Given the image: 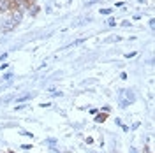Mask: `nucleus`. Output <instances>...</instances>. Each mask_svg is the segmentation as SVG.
<instances>
[{
    "mask_svg": "<svg viewBox=\"0 0 155 153\" xmlns=\"http://www.w3.org/2000/svg\"><path fill=\"white\" fill-rule=\"evenodd\" d=\"M134 100H136V97L130 90H120V107H127L129 104H132Z\"/></svg>",
    "mask_w": 155,
    "mask_h": 153,
    "instance_id": "f257e3e1",
    "label": "nucleus"
},
{
    "mask_svg": "<svg viewBox=\"0 0 155 153\" xmlns=\"http://www.w3.org/2000/svg\"><path fill=\"white\" fill-rule=\"evenodd\" d=\"M34 97H35V93H25V95H21V97H16V102H25V100H30Z\"/></svg>",
    "mask_w": 155,
    "mask_h": 153,
    "instance_id": "f03ea898",
    "label": "nucleus"
},
{
    "mask_svg": "<svg viewBox=\"0 0 155 153\" xmlns=\"http://www.w3.org/2000/svg\"><path fill=\"white\" fill-rule=\"evenodd\" d=\"M9 0H0V12H5V11H9Z\"/></svg>",
    "mask_w": 155,
    "mask_h": 153,
    "instance_id": "7ed1b4c3",
    "label": "nucleus"
},
{
    "mask_svg": "<svg viewBox=\"0 0 155 153\" xmlns=\"http://www.w3.org/2000/svg\"><path fill=\"white\" fill-rule=\"evenodd\" d=\"M30 12V16H37V12H39V5H35V4H32L28 9H27Z\"/></svg>",
    "mask_w": 155,
    "mask_h": 153,
    "instance_id": "20e7f679",
    "label": "nucleus"
},
{
    "mask_svg": "<svg viewBox=\"0 0 155 153\" xmlns=\"http://www.w3.org/2000/svg\"><path fill=\"white\" fill-rule=\"evenodd\" d=\"M106 118H107V113H99V115L95 116V122H97V123H102Z\"/></svg>",
    "mask_w": 155,
    "mask_h": 153,
    "instance_id": "39448f33",
    "label": "nucleus"
},
{
    "mask_svg": "<svg viewBox=\"0 0 155 153\" xmlns=\"http://www.w3.org/2000/svg\"><path fill=\"white\" fill-rule=\"evenodd\" d=\"M111 12H113V9H111V7H107V9H101V14H104V16H109Z\"/></svg>",
    "mask_w": 155,
    "mask_h": 153,
    "instance_id": "423d86ee",
    "label": "nucleus"
},
{
    "mask_svg": "<svg viewBox=\"0 0 155 153\" xmlns=\"http://www.w3.org/2000/svg\"><path fill=\"white\" fill-rule=\"evenodd\" d=\"M11 77H12V72H7V74H4V76H2V79H4V81H9Z\"/></svg>",
    "mask_w": 155,
    "mask_h": 153,
    "instance_id": "0eeeda50",
    "label": "nucleus"
},
{
    "mask_svg": "<svg viewBox=\"0 0 155 153\" xmlns=\"http://www.w3.org/2000/svg\"><path fill=\"white\" fill-rule=\"evenodd\" d=\"M97 2H101V0H87V7L94 5V4H97Z\"/></svg>",
    "mask_w": 155,
    "mask_h": 153,
    "instance_id": "6e6552de",
    "label": "nucleus"
},
{
    "mask_svg": "<svg viewBox=\"0 0 155 153\" xmlns=\"http://www.w3.org/2000/svg\"><path fill=\"white\" fill-rule=\"evenodd\" d=\"M107 25H109V27H115V25H116V21H115L113 18H109V19H107Z\"/></svg>",
    "mask_w": 155,
    "mask_h": 153,
    "instance_id": "1a4fd4ad",
    "label": "nucleus"
},
{
    "mask_svg": "<svg viewBox=\"0 0 155 153\" xmlns=\"http://www.w3.org/2000/svg\"><path fill=\"white\" fill-rule=\"evenodd\" d=\"M102 111H104V113H109V111H111V107H109V106H102Z\"/></svg>",
    "mask_w": 155,
    "mask_h": 153,
    "instance_id": "9d476101",
    "label": "nucleus"
},
{
    "mask_svg": "<svg viewBox=\"0 0 155 153\" xmlns=\"http://www.w3.org/2000/svg\"><path fill=\"white\" fill-rule=\"evenodd\" d=\"M21 148H23V150H30V148H34V146H32V144H23Z\"/></svg>",
    "mask_w": 155,
    "mask_h": 153,
    "instance_id": "9b49d317",
    "label": "nucleus"
},
{
    "mask_svg": "<svg viewBox=\"0 0 155 153\" xmlns=\"http://www.w3.org/2000/svg\"><path fill=\"white\" fill-rule=\"evenodd\" d=\"M122 27H125V28H127V27H130V21H124V23H122Z\"/></svg>",
    "mask_w": 155,
    "mask_h": 153,
    "instance_id": "f8f14e48",
    "label": "nucleus"
},
{
    "mask_svg": "<svg viewBox=\"0 0 155 153\" xmlns=\"http://www.w3.org/2000/svg\"><path fill=\"white\" fill-rule=\"evenodd\" d=\"M146 153H152V150H150V148H146Z\"/></svg>",
    "mask_w": 155,
    "mask_h": 153,
    "instance_id": "ddd939ff",
    "label": "nucleus"
},
{
    "mask_svg": "<svg viewBox=\"0 0 155 153\" xmlns=\"http://www.w3.org/2000/svg\"><path fill=\"white\" fill-rule=\"evenodd\" d=\"M9 153H14V151H9Z\"/></svg>",
    "mask_w": 155,
    "mask_h": 153,
    "instance_id": "4468645a",
    "label": "nucleus"
}]
</instances>
